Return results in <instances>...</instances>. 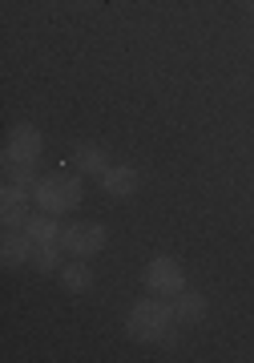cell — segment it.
<instances>
[{
	"label": "cell",
	"mask_w": 254,
	"mask_h": 363,
	"mask_svg": "<svg viewBox=\"0 0 254 363\" xmlns=\"http://www.w3.org/2000/svg\"><path fill=\"white\" fill-rule=\"evenodd\" d=\"M25 234L37 242V247H49V242H61V226H57V214H45L40 210L37 218L25 222Z\"/></svg>",
	"instance_id": "10"
},
{
	"label": "cell",
	"mask_w": 254,
	"mask_h": 363,
	"mask_svg": "<svg viewBox=\"0 0 254 363\" xmlns=\"http://www.w3.org/2000/svg\"><path fill=\"white\" fill-rule=\"evenodd\" d=\"M174 298H178V303H174V319H178V323L194 327V323L206 319V295H198V291H178Z\"/></svg>",
	"instance_id": "9"
},
{
	"label": "cell",
	"mask_w": 254,
	"mask_h": 363,
	"mask_svg": "<svg viewBox=\"0 0 254 363\" xmlns=\"http://www.w3.org/2000/svg\"><path fill=\"white\" fill-rule=\"evenodd\" d=\"M170 323H178V319H174V307L150 295V298H138V303L129 307L126 331H129V339H138V343H158V339H165Z\"/></svg>",
	"instance_id": "1"
},
{
	"label": "cell",
	"mask_w": 254,
	"mask_h": 363,
	"mask_svg": "<svg viewBox=\"0 0 254 363\" xmlns=\"http://www.w3.org/2000/svg\"><path fill=\"white\" fill-rule=\"evenodd\" d=\"M246 4H254V0H246Z\"/></svg>",
	"instance_id": "15"
},
{
	"label": "cell",
	"mask_w": 254,
	"mask_h": 363,
	"mask_svg": "<svg viewBox=\"0 0 254 363\" xmlns=\"http://www.w3.org/2000/svg\"><path fill=\"white\" fill-rule=\"evenodd\" d=\"M61 242H49V247H37L33 250V267H37L40 274H53V271H61L65 262H61Z\"/></svg>",
	"instance_id": "13"
},
{
	"label": "cell",
	"mask_w": 254,
	"mask_h": 363,
	"mask_svg": "<svg viewBox=\"0 0 254 363\" xmlns=\"http://www.w3.org/2000/svg\"><path fill=\"white\" fill-rule=\"evenodd\" d=\"M145 291H153V295H178V291H186V274H182V267L174 259H150V267H145Z\"/></svg>",
	"instance_id": "4"
},
{
	"label": "cell",
	"mask_w": 254,
	"mask_h": 363,
	"mask_svg": "<svg viewBox=\"0 0 254 363\" xmlns=\"http://www.w3.org/2000/svg\"><path fill=\"white\" fill-rule=\"evenodd\" d=\"M33 250L37 242L25 234V226H16V230H4V242H0V255H4V267H25L33 262Z\"/></svg>",
	"instance_id": "8"
},
{
	"label": "cell",
	"mask_w": 254,
	"mask_h": 363,
	"mask_svg": "<svg viewBox=\"0 0 254 363\" xmlns=\"http://www.w3.org/2000/svg\"><path fill=\"white\" fill-rule=\"evenodd\" d=\"M28 198H33V190L4 182V194H0V218H4V230H16V226H25L28 222Z\"/></svg>",
	"instance_id": "6"
},
{
	"label": "cell",
	"mask_w": 254,
	"mask_h": 363,
	"mask_svg": "<svg viewBox=\"0 0 254 363\" xmlns=\"http://www.w3.org/2000/svg\"><path fill=\"white\" fill-rule=\"evenodd\" d=\"M105 242H109V234H105L101 222H73V226H61V247L77 259H93V255H101Z\"/></svg>",
	"instance_id": "3"
},
{
	"label": "cell",
	"mask_w": 254,
	"mask_h": 363,
	"mask_svg": "<svg viewBox=\"0 0 254 363\" xmlns=\"http://www.w3.org/2000/svg\"><path fill=\"white\" fill-rule=\"evenodd\" d=\"M97 182H101V190L109 198H133V194H138V182L141 178H138V169H133V166H121V162H117V166H109Z\"/></svg>",
	"instance_id": "7"
},
{
	"label": "cell",
	"mask_w": 254,
	"mask_h": 363,
	"mask_svg": "<svg viewBox=\"0 0 254 363\" xmlns=\"http://www.w3.org/2000/svg\"><path fill=\"white\" fill-rule=\"evenodd\" d=\"M40 130H33V125H16L13 133H9V145H4V162H21V166H37L40 157Z\"/></svg>",
	"instance_id": "5"
},
{
	"label": "cell",
	"mask_w": 254,
	"mask_h": 363,
	"mask_svg": "<svg viewBox=\"0 0 254 363\" xmlns=\"http://www.w3.org/2000/svg\"><path fill=\"white\" fill-rule=\"evenodd\" d=\"M73 162H77V169H81V174H97V178L109 169V157H105L97 145H77V150H73Z\"/></svg>",
	"instance_id": "12"
},
{
	"label": "cell",
	"mask_w": 254,
	"mask_h": 363,
	"mask_svg": "<svg viewBox=\"0 0 254 363\" xmlns=\"http://www.w3.org/2000/svg\"><path fill=\"white\" fill-rule=\"evenodd\" d=\"M4 182H13V186H25V190H37V174L33 166H21V162H4Z\"/></svg>",
	"instance_id": "14"
},
{
	"label": "cell",
	"mask_w": 254,
	"mask_h": 363,
	"mask_svg": "<svg viewBox=\"0 0 254 363\" xmlns=\"http://www.w3.org/2000/svg\"><path fill=\"white\" fill-rule=\"evenodd\" d=\"M61 283H65V291H73V295H81V291H89V283H93L89 262H85V259L65 262V267H61Z\"/></svg>",
	"instance_id": "11"
},
{
	"label": "cell",
	"mask_w": 254,
	"mask_h": 363,
	"mask_svg": "<svg viewBox=\"0 0 254 363\" xmlns=\"http://www.w3.org/2000/svg\"><path fill=\"white\" fill-rule=\"evenodd\" d=\"M81 194H85V186H81V178H73V174H49V178L37 182V190H33V202H37L45 214H69V210L81 206Z\"/></svg>",
	"instance_id": "2"
}]
</instances>
